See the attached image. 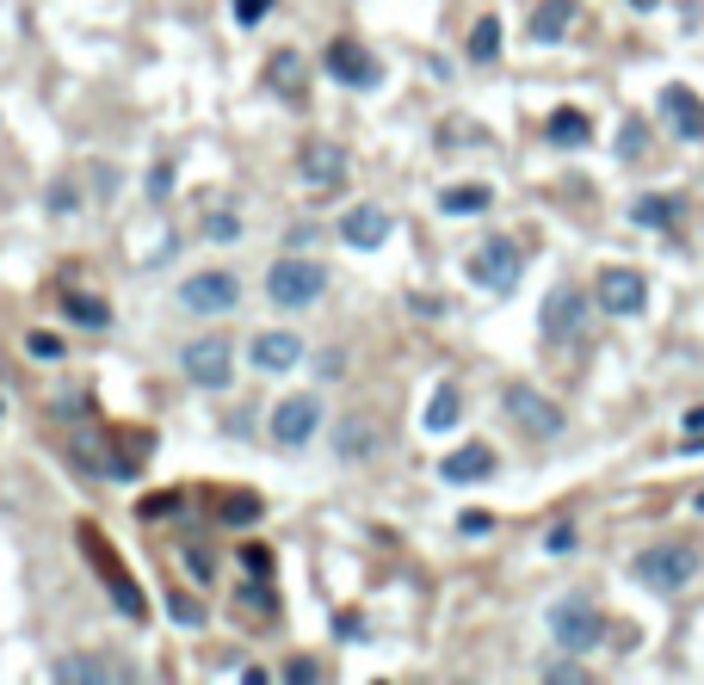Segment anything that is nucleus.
Returning <instances> with one entry per match:
<instances>
[{
  "label": "nucleus",
  "mask_w": 704,
  "mask_h": 685,
  "mask_svg": "<svg viewBox=\"0 0 704 685\" xmlns=\"http://www.w3.org/2000/svg\"><path fill=\"white\" fill-rule=\"evenodd\" d=\"M568 19H575V0H544L532 19V44H563Z\"/></svg>",
  "instance_id": "nucleus-21"
},
{
  "label": "nucleus",
  "mask_w": 704,
  "mask_h": 685,
  "mask_svg": "<svg viewBox=\"0 0 704 685\" xmlns=\"http://www.w3.org/2000/svg\"><path fill=\"white\" fill-rule=\"evenodd\" d=\"M173 507H180V494H149V500L137 507V513H142V519H167Z\"/></svg>",
  "instance_id": "nucleus-34"
},
{
  "label": "nucleus",
  "mask_w": 704,
  "mask_h": 685,
  "mask_svg": "<svg viewBox=\"0 0 704 685\" xmlns=\"http://www.w3.org/2000/svg\"><path fill=\"white\" fill-rule=\"evenodd\" d=\"M167 186H173V167H155V173H149V192H155V198H167Z\"/></svg>",
  "instance_id": "nucleus-39"
},
{
  "label": "nucleus",
  "mask_w": 704,
  "mask_h": 685,
  "mask_svg": "<svg viewBox=\"0 0 704 685\" xmlns=\"http://www.w3.org/2000/svg\"><path fill=\"white\" fill-rule=\"evenodd\" d=\"M642 149H649V130H642V118H625V130H618V155H625V161H642Z\"/></svg>",
  "instance_id": "nucleus-29"
},
{
  "label": "nucleus",
  "mask_w": 704,
  "mask_h": 685,
  "mask_svg": "<svg viewBox=\"0 0 704 685\" xmlns=\"http://www.w3.org/2000/svg\"><path fill=\"white\" fill-rule=\"evenodd\" d=\"M544 544H550V550H568V544H575V525H556V531L544 537Z\"/></svg>",
  "instance_id": "nucleus-40"
},
{
  "label": "nucleus",
  "mask_w": 704,
  "mask_h": 685,
  "mask_svg": "<svg viewBox=\"0 0 704 685\" xmlns=\"http://www.w3.org/2000/svg\"><path fill=\"white\" fill-rule=\"evenodd\" d=\"M241 303V279L235 272H192L180 284V309L186 315H229Z\"/></svg>",
  "instance_id": "nucleus-3"
},
{
  "label": "nucleus",
  "mask_w": 704,
  "mask_h": 685,
  "mask_svg": "<svg viewBox=\"0 0 704 685\" xmlns=\"http://www.w3.org/2000/svg\"><path fill=\"white\" fill-rule=\"evenodd\" d=\"M248 359L260 365V371H291V365H303V340L297 334H253Z\"/></svg>",
  "instance_id": "nucleus-17"
},
{
  "label": "nucleus",
  "mask_w": 704,
  "mask_h": 685,
  "mask_svg": "<svg viewBox=\"0 0 704 685\" xmlns=\"http://www.w3.org/2000/svg\"><path fill=\"white\" fill-rule=\"evenodd\" d=\"M315 433H322V402L315 395H284L272 407V438H279L284 452H303Z\"/></svg>",
  "instance_id": "nucleus-8"
},
{
  "label": "nucleus",
  "mask_w": 704,
  "mask_h": 685,
  "mask_svg": "<svg viewBox=\"0 0 704 685\" xmlns=\"http://www.w3.org/2000/svg\"><path fill=\"white\" fill-rule=\"evenodd\" d=\"M267 13H272V0H235V19H241V25H260Z\"/></svg>",
  "instance_id": "nucleus-35"
},
{
  "label": "nucleus",
  "mask_w": 704,
  "mask_h": 685,
  "mask_svg": "<svg viewBox=\"0 0 704 685\" xmlns=\"http://www.w3.org/2000/svg\"><path fill=\"white\" fill-rule=\"evenodd\" d=\"M267 513V507H260V494H235L229 507H223V519H229V525H248V519H260Z\"/></svg>",
  "instance_id": "nucleus-30"
},
{
  "label": "nucleus",
  "mask_w": 704,
  "mask_h": 685,
  "mask_svg": "<svg viewBox=\"0 0 704 685\" xmlns=\"http://www.w3.org/2000/svg\"><path fill=\"white\" fill-rule=\"evenodd\" d=\"M692 575H698V556H692V550H680V544L637 556V580H642V587H656V592H680Z\"/></svg>",
  "instance_id": "nucleus-9"
},
{
  "label": "nucleus",
  "mask_w": 704,
  "mask_h": 685,
  "mask_svg": "<svg viewBox=\"0 0 704 685\" xmlns=\"http://www.w3.org/2000/svg\"><path fill=\"white\" fill-rule=\"evenodd\" d=\"M63 303H68V315H75L80 327H106V322H111V309L99 303V296H80V291H68Z\"/></svg>",
  "instance_id": "nucleus-27"
},
{
  "label": "nucleus",
  "mask_w": 704,
  "mask_h": 685,
  "mask_svg": "<svg viewBox=\"0 0 704 685\" xmlns=\"http://www.w3.org/2000/svg\"><path fill=\"white\" fill-rule=\"evenodd\" d=\"M50 679H56V685H106V679H118V667L99 661V654H68V661L50 667Z\"/></svg>",
  "instance_id": "nucleus-18"
},
{
  "label": "nucleus",
  "mask_w": 704,
  "mask_h": 685,
  "mask_svg": "<svg viewBox=\"0 0 704 685\" xmlns=\"http://www.w3.org/2000/svg\"><path fill=\"white\" fill-rule=\"evenodd\" d=\"M488 204H495V192H488L483 180H469V186H445V192H438V210H445V217H483Z\"/></svg>",
  "instance_id": "nucleus-19"
},
{
  "label": "nucleus",
  "mask_w": 704,
  "mask_h": 685,
  "mask_svg": "<svg viewBox=\"0 0 704 685\" xmlns=\"http://www.w3.org/2000/svg\"><path fill=\"white\" fill-rule=\"evenodd\" d=\"M630 7H637V13H656V7H661V0H630Z\"/></svg>",
  "instance_id": "nucleus-42"
},
{
  "label": "nucleus",
  "mask_w": 704,
  "mask_h": 685,
  "mask_svg": "<svg viewBox=\"0 0 704 685\" xmlns=\"http://www.w3.org/2000/svg\"><path fill=\"white\" fill-rule=\"evenodd\" d=\"M241 568H248V575H260V580H267V575H272V550L248 544V550H241Z\"/></svg>",
  "instance_id": "nucleus-32"
},
{
  "label": "nucleus",
  "mask_w": 704,
  "mask_h": 685,
  "mask_svg": "<svg viewBox=\"0 0 704 685\" xmlns=\"http://www.w3.org/2000/svg\"><path fill=\"white\" fill-rule=\"evenodd\" d=\"M25 352H32L37 365H56V359H68V352H63V340H56L50 327H32V334H25Z\"/></svg>",
  "instance_id": "nucleus-28"
},
{
  "label": "nucleus",
  "mask_w": 704,
  "mask_h": 685,
  "mask_svg": "<svg viewBox=\"0 0 704 685\" xmlns=\"http://www.w3.org/2000/svg\"><path fill=\"white\" fill-rule=\"evenodd\" d=\"M507 414H513L519 433H532V438H556V433H563V407L550 402V395H538L532 383H507Z\"/></svg>",
  "instance_id": "nucleus-6"
},
{
  "label": "nucleus",
  "mask_w": 704,
  "mask_h": 685,
  "mask_svg": "<svg viewBox=\"0 0 704 685\" xmlns=\"http://www.w3.org/2000/svg\"><path fill=\"white\" fill-rule=\"evenodd\" d=\"M180 365H186V377L198 383V390H229V377H235V359H229V340H192L186 352H180Z\"/></svg>",
  "instance_id": "nucleus-10"
},
{
  "label": "nucleus",
  "mask_w": 704,
  "mask_h": 685,
  "mask_svg": "<svg viewBox=\"0 0 704 685\" xmlns=\"http://www.w3.org/2000/svg\"><path fill=\"white\" fill-rule=\"evenodd\" d=\"M656 106H661V118H668V130H673L680 142H698V137H704V99L692 94L686 80H668Z\"/></svg>",
  "instance_id": "nucleus-12"
},
{
  "label": "nucleus",
  "mask_w": 704,
  "mask_h": 685,
  "mask_svg": "<svg viewBox=\"0 0 704 685\" xmlns=\"http://www.w3.org/2000/svg\"><path fill=\"white\" fill-rule=\"evenodd\" d=\"M686 433H704V407H692V414H686Z\"/></svg>",
  "instance_id": "nucleus-41"
},
{
  "label": "nucleus",
  "mask_w": 704,
  "mask_h": 685,
  "mask_svg": "<svg viewBox=\"0 0 704 685\" xmlns=\"http://www.w3.org/2000/svg\"><path fill=\"white\" fill-rule=\"evenodd\" d=\"M80 544H87V556H94V575L106 580L111 592H118V606H124V618H149V606H142V587L124 575V562H118V550H111L94 525H80Z\"/></svg>",
  "instance_id": "nucleus-2"
},
{
  "label": "nucleus",
  "mask_w": 704,
  "mask_h": 685,
  "mask_svg": "<svg viewBox=\"0 0 704 685\" xmlns=\"http://www.w3.org/2000/svg\"><path fill=\"white\" fill-rule=\"evenodd\" d=\"M267 80H272V94H284L291 106H303V94H310V80H303V63L291 56V50H279L267 63Z\"/></svg>",
  "instance_id": "nucleus-20"
},
{
  "label": "nucleus",
  "mask_w": 704,
  "mask_h": 685,
  "mask_svg": "<svg viewBox=\"0 0 704 685\" xmlns=\"http://www.w3.org/2000/svg\"><path fill=\"white\" fill-rule=\"evenodd\" d=\"M328 75L340 80V87H377V80H383V68H377L371 56L353 44V37H334V44H328Z\"/></svg>",
  "instance_id": "nucleus-14"
},
{
  "label": "nucleus",
  "mask_w": 704,
  "mask_h": 685,
  "mask_svg": "<svg viewBox=\"0 0 704 685\" xmlns=\"http://www.w3.org/2000/svg\"><path fill=\"white\" fill-rule=\"evenodd\" d=\"M495 469H501V457L488 452V445H457V452L438 464V476H445L452 488H476V482H488Z\"/></svg>",
  "instance_id": "nucleus-15"
},
{
  "label": "nucleus",
  "mask_w": 704,
  "mask_h": 685,
  "mask_svg": "<svg viewBox=\"0 0 704 685\" xmlns=\"http://www.w3.org/2000/svg\"><path fill=\"white\" fill-rule=\"evenodd\" d=\"M340 241L346 248H383V241H390V210H383V204H359V210H346L340 217Z\"/></svg>",
  "instance_id": "nucleus-16"
},
{
  "label": "nucleus",
  "mask_w": 704,
  "mask_h": 685,
  "mask_svg": "<svg viewBox=\"0 0 704 685\" xmlns=\"http://www.w3.org/2000/svg\"><path fill=\"white\" fill-rule=\"evenodd\" d=\"M241 606H248V611H272V592L267 587H260V592L248 587V592H241Z\"/></svg>",
  "instance_id": "nucleus-38"
},
{
  "label": "nucleus",
  "mask_w": 704,
  "mask_h": 685,
  "mask_svg": "<svg viewBox=\"0 0 704 685\" xmlns=\"http://www.w3.org/2000/svg\"><path fill=\"white\" fill-rule=\"evenodd\" d=\"M0 407H7V402H0Z\"/></svg>",
  "instance_id": "nucleus-43"
},
{
  "label": "nucleus",
  "mask_w": 704,
  "mask_h": 685,
  "mask_svg": "<svg viewBox=\"0 0 704 685\" xmlns=\"http://www.w3.org/2000/svg\"><path fill=\"white\" fill-rule=\"evenodd\" d=\"M680 210H686L680 198H637L630 204V222H637V229H673Z\"/></svg>",
  "instance_id": "nucleus-24"
},
{
  "label": "nucleus",
  "mask_w": 704,
  "mask_h": 685,
  "mask_svg": "<svg viewBox=\"0 0 704 685\" xmlns=\"http://www.w3.org/2000/svg\"><path fill=\"white\" fill-rule=\"evenodd\" d=\"M377 452V426L371 421H346L340 433H334V457H346V464H359V457Z\"/></svg>",
  "instance_id": "nucleus-23"
},
{
  "label": "nucleus",
  "mask_w": 704,
  "mask_h": 685,
  "mask_svg": "<svg viewBox=\"0 0 704 685\" xmlns=\"http://www.w3.org/2000/svg\"><path fill=\"white\" fill-rule=\"evenodd\" d=\"M173 618L186 623V630H198V623H204V611H198V606H192V599H173Z\"/></svg>",
  "instance_id": "nucleus-36"
},
{
  "label": "nucleus",
  "mask_w": 704,
  "mask_h": 685,
  "mask_svg": "<svg viewBox=\"0 0 704 685\" xmlns=\"http://www.w3.org/2000/svg\"><path fill=\"white\" fill-rule=\"evenodd\" d=\"M519 272H526V260H519V248H513V241H501V235H495V241H483V248L469 253V279L483 284V291H495V296L513 291Z\"/></svg>",
  "instance_id": "nucleus-4"
},
{
  "label": "nucleus",
  "mask_w": 704,
  "mask_h": 685,
  "mask_svg": "<svg viewBox=\"0 0 704 685\" xmlns=\"http://www.w3.org/2000/svg\"><path fill=\"white\" fill-rule=\"evenodd\" d=\"M322 291H328V272H322V260H297V253L272 260L267 296L279 303V309H315V303H322Z\"/></svg>",
  "instance_id": "nucleus-1"
},
{
  "label": "nucleus",
  "mask_w": 704,
  "mask_h": 685,
  "mask_svg": "<svg viewBox=\"0 0 704 685\" xmlns=\"http://www.w3.org/2000/svg\"><path fill=\"white\" fill-rule=\"evenodd\" d=\"M297 173H303V186H310V192H334L346 180V149H340V142H328V137L303 142V149H297Z\"/></svg>",
  "instance_id": "nucleus-11"
},
{
  "label": "nucleus",
  "mask_w": 704,
  "mask_h": 685,
  "mask_svg": "<svg viewBox=\"0 0 704 685\" xmlns=\"http://www.w3.org/2000/svg\"><path fill=\"white\" fill-rule=\"evenodd\" d=\"M594 303L606 315H642L649 309V279L630 272V265H606V272L594 279Z\"/></svg>",
  "instance_id": "nucleus-5"
},
{
  "label": "nucleus",
  "mask_w": 704,
  "mask_h": 685,
  "mask_svg": "<svg viewBox=\"0 0 704 685\" xmlns=\"http://www.w3.org/2000/svg\"><path fill=\"white\" fill-rule=\"evenodd\" d=\"M501 56V19H476L469 32V63H495Z\"/></svg>",
  "instance_id": "nucleus-26"
},
{
  "label": "nucleus",
  "mask_w": 704,
  "mask_h": 685,
  "mask_svg": "<svg viewBox=\"0 0 704 685\" xmlns=\"http://www.w3.org/2000/svg\"><path fill=\"white\" fill-rule=\"evenodd\" d=\"M550 142L556 149H581V142L594 137V124H587V111H575V106H563V111H550Z\"/></svg>",
  "instance_id": "nucleus-22"
},
{
  "label": "nucleus",
  "mask_w": 704,
  "mask_h": 685,
  "mask_svg": "<svg viewBox=\"0 0 704 685\" xmlns=\"http://www.w3.org/2000/svg\"><path fill=\"white\" fill-rule=\"evenodd\" d=\"M180 556H186V568H192L198 580H210V556H204V550H180Z\"/></svg>",
  "instance_id": "nucleus-37"
},
{
  "label": "nucleus",
  "mask_w": 704,
  "mask_h": 685,
  "mask_svg": "<svg viewBox=\"0 0 704 685\" xmlns=\"http://www.w3.org/2000/svg\"><path fill=\"white\" fill-rule=\"evenodd\" d=\"M587 322V291H575V284H556V291L544 296V340H575V327Z\"/></svg>",
  "instance_id": "nucleus-13"
},
{
  "label": "nucleus",
  "mask_w": 704,
  "mask_h": 685,
  "mask_svg": "<svg viewBox=\"0 0 704 685\" xmlns=\"http://www.w3.org/2000/svg\"><path fill=\"white\" fill-rule=\"evenodd\" d=\"M550 637H556V649H568V654L599 649V611L587 606V599H563V606H550Z\"/></svg>",
  "instance_id": "nucleus-7"
},
{
  "label": "nucleus",
  "mask_w": 704,
  "mask_h": 685,
  "mask_svg": "<svg viewBox=\"0 0 704 685\" xmlns=\"http://www.w3.org/2000/svg\"><path fill=\"white\" fill-rule=\"evenodd\" d=\"M457 421H464V395H457L452 383H438V390H433V407H426V433H452Z\"/></svg>",
  "instance_id": "nucleus-25"
},
{
  "label": "nucleus",
  "mask_w": 704,
  "mask_h": 685,
  "mask_svg": "<svg viewBox=\"0 0 704 685\" xmlns=\"http://www.w3.org/2000/svg\"><path fill=\"white\" fill-rule=\"evenodd\" d=\"M550 685H587V667H575V661H556V667H544Z\"/></svg>",
  "instance_id": "nucleus-31"
},
{
  "label": "nucleus",
  "mask_w": 704,
  "mask_h": 685,
  "mask_svg": "<svg viewBox=\"0 0 704 685\" xmlns=\"http://www.w3.org/2000/svg\"><path fill=\"white\" fill-rule=\"evenodd\" d=\"M204 235H210V241H235V235H241V222H235L229 210H217V217L204 222Z\"/></svg>",
  "instance_id": "nucleus-33"
}]
</instances>
